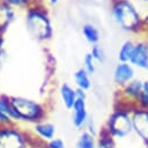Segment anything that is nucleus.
<instances>
[{
  "label": "nucleus",
  "mask_w": 148,
  "mask_h": 148,
  "mask_svg": "<svg viewBox=\"0 0 148 148\" xmlns=\"http://www.w3.org/2000/svg\"><path fill=\"white\" fill-rule=\"evenodd\" d=\"M97 148H117L114 139L110 134H108L105 130L99 133V136L97 139Z\"/></svg>",
  "instance_id": "17"
},
{
  "label": "nucleus",
  "mask_w": 148,
  "mask_h": 148,
  "mask_svg": "<svg viewBox=\"0 0 148 148\" xmlns=\"http://www.w3.org/2000/svg\"><path fill=\"white\" fill-rule=\"evenodd\" d=\"M28 0H6V2H8L9 5H14V6H21L24 5Z\"/></svg>",
  "instance_id": "24"
},
{
  "label": "nucleus",
  "mask_w": 148,
  "mask_h": 148,
  "mask_svg": "<svg viewBox=\"0 0 148 148\" xmlns=\"http://www.w3.org/2000/svg\"><path fill=\"white\" fill-rule=\"evenodd\" d=\"M142 86H143V80L141 79H134L124 87H121V95L124 101H126V104L130 106H136V103L139 101V97L142 91Z\"/></svg>",
  "instance_id": "8"
},
{
  "label": "nucleus",
  "mask_w": 148,
  "mask_h": 148,
  "mask_svg": "<svg viewBox=\"0 0 148 148\" xmlns=\"http://www.w3.org/2000/svg\"><path fill=\"white\" fill-rule=\"evenodd\" d=\"M133 133L148 148V110L134 106L132 109Z\"/></svg>",
  "instance_id": "5"
},
{
  "label": "nucleus",
  "mask_w": 148,
  "mask_h": 148,
  "mask_svg": "<svg viewBox=\"0 0 148 148\" xmlns=\"http://www.w3.org/2000/svg\"><path fill=\"white\" fill-rule=\"evenodd\" d=\"M72 110H73V113H72V124H73V126L77 130L84 128L87 123L89 121L86 98H77Z\"/></svg>",
  "instance_id": "10"
},
{
  "label": "nucleus",
  "mask_w": 148,
  "mask_h": 148,
  "mask_svg": "<svg viewBox=\"0 0 148 148\" xmlns=\"http://www.w3.org/2000/svg\"><path fill=\"white\" fill-rule=\"evenodd\" d=\"M95 59L92 58V56L90 53H87L83 58V69L89 74H94L95 73V69H96V65H95Z\"/></svg>",
  "instance_id": "19"
},
{
  "label": "nucleus",
  "mask_w": 148,
  "mask_h": 148,
  "mask_svg": "<svg viewBox=\"0 0 148 148\" xmlns=\"http://www.w3.org/2000/svg\"><path fill=\"white\" fill-rule=\"evenodd\" d=\"M82 34H83L86 40L88 43H90V44H94L95 45L99 40V31L92 24H89V23L84 24L82 27Z\"/></svg>",
  "instance_id": "16"
},
{
  "label": "nucleus",
  "mask_w": 148,
  "mask_h": 148,
  "mask_svg": "<svg viewBox=\"0 0 148 148\" xmlns=\"http://www.w3.org/2000/svg\"><path fill=\"white\" fill-rule=\"evenodd\" d=\"M1 47H2V38L0 37V61H1Z\"/></svg>",
  "instance_id": "25"
},
{
  "label": "nucleus",
  "mask_w": 148,
  "mask_h": 148,
  "mask_svg": "<svg viewBox=\"0 0 148 148\" xmlns=\"http://www.w3.org/2000/svg\"><path fill=\"white\" fill-rule=\"evenodd\" d=\"M112 14L114 21L123 30L133 32L142 28L143 18L130 0H116L112 7Z\"/></svg>",
  "instance_id": "2"
},
{
  "label": "nucleus",
  "mask_w": 148,
  "mask_h": 148,
  "mask_svg": "<svg viewBox=\"0 0 148 148\" xmlns=\"http://www.w3.org/2000/svg\"><path fill=\"white\" fill-rule=\"evenodd\" d=\"M50 2H51V3H57L58 0H50Z\"/></svg>",
  "instance_id": "26"
},
{
  "label": "nucleus",
  "mask_w": 148,
  "mask_h": 148,
  "mask_svg": "<svg viewBox=\"0 0 148 148\" xmlns=\"http://www.w3.org/2000/svg\"><path fill=\"white\" fill-rule=\"evenodd\" d=\"M74 82H75L77 89H81V90L87 91V90H89L91 88L90 75L83 68H79L74 73Z\"/></svg>",
  "instance_id": "12"
},
{
  "label": "nucleus",
  "mask_w": 148,
  "mask_h": 148,
  "mask_svg": "<svg viewBox=\"0 0 148 148\" xmlns=\"http://www.w3.org/2000/svg\"><path fill=\"white\" fill-rule=\"evenodd\" d=\"M35 131L36 133L42 136L43 139L51 141L54 139L56 135V126L50 123H38L35 125Z\"/></svg>",
  "instance_id": "13"
},
{
  "label": "nucleus",
  "mask_w": 148,
  "mask_h": 148,
  "mask_svg": "<svg viewBox=\"0 0 148 148\" xmlns=\"http://www.w3.org/2000/svg\"><path fill=\"white\" fill-rule=\"evenodd\" d=\"M90 54L92 56V58L95 59V61L103 62V61L105 60V52H104L103 47H102V46H99V45H97V44L92 45Z\"/></svg>",
  "instance_id": "21"
},
{
  "label": "nucleus",
  "mask_w": 148,
  "mask_h": 148,
  "mask_svg": "<svg viewBox=\"0 0 148 148\" xmlns=\"http://www.w3.org/2000/svg\"><path fill=\"white\" fill-rule=\"evenodd\" d=\"M0 111L7 113L12 119H18L16 113H15V111L12 108L10 101H5L3 98H0Z\"/></svg>",
  "instance_id": "20"
},
{
  "label": "nucleus",
  "mask_w": 148,
  "mask_h": 148,
  "mask_svg": "<svg viewBox=\"0 0 148 148\" xmlns=\"http://www.w3.org/2000/svg\"><path fill=\"white\" fill-rule=\"evenodd\" d=\"M49 148H66V143L60 138H54L53 140L49 141Z\"/></svg>",
  "instance_id": "22"
},
{
  "label": "nucleus",
  "mask_w": 148,
  "mask_h": 148,
  "mask_svg": "<svg viewBox=\"0 0 148 148\" xmlns=\"http://www.w3.org/2000/svg\"><path fill=\"white\" fill-rule=\"evenodd\" d=\"M75 148H97L96 136L87 131H83L75 142Z\"/></svg>",
  "instance_id": "15"
},
{
  "label": "nucleus",
  "mask_w": 148,
  "mask_h": 148,
  "mask_svg": "<svg viewBox=\"0 0 148 148\" xmlns=\"http://www.w3.org/2000/svg\"><path fill=\"white\" fill-rule=\"evenodd\" d=\"M10 119L12 118L7 113L0 111V124H9L10 123Z\"/></svg>",
  "instance_id": "23"
},
{
  "label": "nucleus",
  "mask_w": 148,
  "mask_h": 148,
  "mask_svg": "<svg viewBox=\"0 0 148 148\" xmlns=\"http://www.w3.org/2000/svg\"><path fill=\"white\" fill-rule=\"evenodd\" d=\"M13 110L15 111L18 119L23 120H36L42 117L43 110L39 104L23 97H14L10 99Z\"/></svg>",
  "instance_id": "4"
},
{
  "label": "nucleus",
  "mask_w": 148,
  "mask_h": 148,
  "mask_svg": "<svg viewBox=\"0 0 148 148\" xmlns=\"http://www.w3.org/2000/svg\"><path fill=\"white\" fill-rule=\"evenodd\" d=\"M25 23L30 35L39 40L49 39L52 35V27L47 16L37 9L28 12Z\"/></svg>",
  "instance_id": "3"
},
{
  "label": "nucleus",
  "mask_w": 148,
  "mask_h": 148,
  "mask_svg": "<svg viewBox=\"0 0 148 148\" xmlns=\"http://www.w3.org/2000/svg\"><path fill=\"white\" fill-rule=\"evenodd\" d=\"M136 106L148 110V80H143L142 91H141V95L136 103Z\"/></svg>",
  "instance_id": "18"
},
{
  "label": "nucleus",
  "mask_w": 148,
  "mask_h": 148,
  "mask_svg": "<svg viewBox=\"0 0 148 148\" xmlns=\"http://www.w3.org/2000/svg\"><path fill=\"white\" fill-rule=\"evenodd\" d=\"M132 106L125 105L116 109L109 117L105 131L114 140H123L133 134Z\"/></svg>",
  "instance_id": "1"
},
{
  "label": "nucleus",
  "mask_w": 148,
  "mask_h": 148,
  "mask_svg": "<svg viewBox=\"0 0 148 148\" xmlns=\"http://www.w3.org/2000/svg\"><path fill=\"white\" fill-rule=\"evenodd\" d=\"M130 64L134 68L148 71V40H139L135 43Z\"/></svg>",
  "instance_id": "6"
},
{
  "label": "nucleus",
  "mask_w": 148,
  "mask_h": 148,
  "mask_svg": "<svg viewBox=\"0 0 148 148\" xmlns=\"http://www.w3.org/2000/svg\"><path fill=\"white\" fill-rule=\"evenodd\" d=\"M134 46H135V43L133 40H131V39L125 40L119 47V51H118V54H117L118 61L119 62H130L133 50H134Z\"/></svg>",
  "instance_id": "14"
},
{
  "label": "nucleus",
  "mask_w": 148,
  "mask_h": 148,
  "mask_svg": "<svg viewBox=\"0 0 148 148\" xmlns=\"http://www.w3.org/2000/svg\"><path fill=\"white\" fill-rule=\"evenodd\" d=\"M59 92H60L61 102L65 105V108L68 109V110H72L74 104H75V102H76V99H77L76 89L73 88L72 86H69L68 83H62L60 86Z\"/></svg>",
  "instance_id": "11"
},
{
  "label": "nucleus",
  "mask_w": 148,
  "mask_h": 148,
  "mask_svg": "<svg viewBox=\"0 0 148 148\" xmlns=\"http://www.w3.org/2000/svg\"><path fill=\"white\" fill-rule=\"evenodd\" d=\"M25 142L21 133L13 128L0 130V148H24Z\"/></svg>",
  "instance_id": "9"
},
{
  "label": "nucleus",
  "mask_w": 148,
  "mask_h": 148,
  "mask_svg": "<svg viewBox=\"0 0 148 148\" xmlns=\"http://www.w3.org/2000/svg\"><path fill=\"white\" fill-rule=\"evenodd\" d=\"M112 79L117 86L124 87L135 79V68L130 62H118L113 68Z\"/></svg>",
  "instance_id": "7"
}]
</instances>
